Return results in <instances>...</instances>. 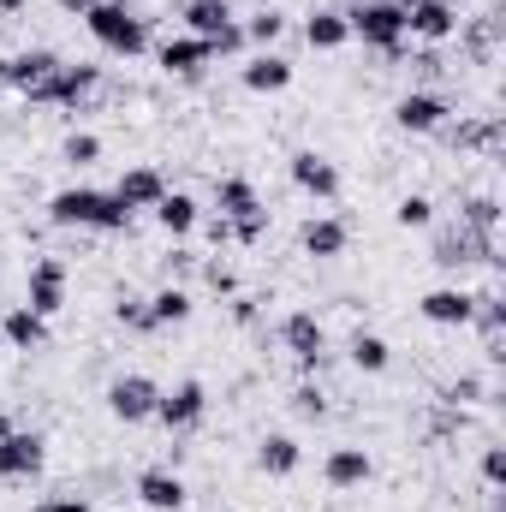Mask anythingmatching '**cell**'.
<instances>
[{
    "label": "cell",
    "instance_id": "6da1fadb",
    "mask_svg": "<svg viewBox=\"0 0 506 512\" xmlns=\"http://www.w3.org/2000/svg\"><path fill=\"white\" fill-rule=\"evenodd\" d=\"M48 221L54 227H90V233H126L131 209L114 191H96V185H66L48 197Z\"/></svg>",
    "mask_w": 506,
    "mask_h": 512
},
{
    "label": "cell",
    "instance_id": "7a4b0ae2",
    "mask_svg": "<svg viewBox=\"0 0 506 512\" xmlns=\"http://www.w3.org/2000/svg\"><path fill=\"white\" fill-rule=\"evenodd\" d=\"M346 30H352L358 42L381 48L387 60L405 54V6H399V0H358V6L346 12Z\"/></svg>",
    "mask_w": 506,
    "mask_h": 512
},
{
    "label": "cell",
    "instance_id": "3957f363",
    "mask_svg": "<svg viewBox=\"0 0 506 512\" xmlns=\"http://www.w3.org/2000/svg\"><path fill=\"white\" fill-rule=\"evenodd\" d=\"M84 24H90V36H96L108 54H126V60H131V54H143V48H149V24L131 12L126 0H96V6L84 12Z\"/></svg>",
    "mask_w": 506,
    "mask_h": 512
},
{
    "label": "cell",
    "instance_id": "277c9868",
    "mask_svg": "<svg viewBox=\"0 0 506 512\" xmlns=\"http://www.w3.org/2000/svg\"><path fill=\"white\" fill-rule=\"evenodd\" d=\"M215 209H221V221H233V239L239 245H256L268 233V209H262L251 179H221L215 185Z\"/></svg>",
    "mask_w": 506,
    "mask_h": 512
},
{
    "label": "cell",
    "instance_id": "5b68a950",
    "mask_svg": "<svg viewBox=\"0 0 506 512\" xmlns=\"http://www.w3.org/2000/svg\"><path fill=\"white\" fill-rule=\"evenodd\" d=\"M96 90H102V66L78 60V66H60V72H54L30 102H36V108H78V102H84V96H96Z\"/></svg>",
    "mask_w": 506,
    "mask_h": 512
},
{
    "label": "cell",
    "instance_id": "8992f818",
    "mask_svg": "<svg viewBox=\"0 0 506 512\" xmlns=\"http://www.w3.org/2000/svg\"><path fill=\"white\" fill-rule=\"evenodd\" d=\"M60 66H66V60H60L54 48H24V54H6V60H0V84H12V90L30 102V96H36Z\"/></svg>",
    "mask_w": 506,
    "mask_h": 512
},
{
    "label": "cell",
    "instance_id": "52a82bcc",
    "mask_svg": "<svg viewBox=\"0 0 506 512\" xmlns=\"http://www.w3.org/2000/svg\"><path fill=\"white\" fill-rule=\"evenodd\" d=\"M280 340H286V352L298 358V370H304V376H316V370H322V358H328V334H322V322H316L310 310H292V316L280 322Z\"/></svg>",
    "mask_w": 506,
    "mask_h": 512
},
{
    "label": "cell",
    "instance_id": "ba28073f",
    "mask_svg": "<svg viewBox=\"0 0 506 512\" xmlns=\"http://www.w3.org/2000/svg\"><path fill=\"white\" fill-rule=\"evenodd\" d=\"M447 96L441 90H405L399 102H393V126L399 131H411V137H423V131H441L447 126Z\"/></svg>",
    "mask_w": 506,
    "mask_h": 512
},
{
    "label": "cell",
    "instance_id": "9c48e42d",
    "mask_svg": "<svg viewBox=\"0 0 506 512\" xmlns=\"http://www.w3.org/2000/svg\"><path fill=\"white\" fill-rule=\"evenodd\" d=\"M155 399H161V387L149 382V376H114L108 382V411L120 417V423H149L155 417Z\"/></svg>",
    "mask_w": 506,
    "mask_h": 512
},
{
    "label": "cell",
    "instance_id": "30bf717a",
    "mask_svg": "<svg viewBox=\"0 0 506 512\" xmlns=\"http://www.w3.org/2000/svg\"><path fill=\"white\" fill-rule=\"evenodd\" d=\"M203 411H209L203 382H179L173 393H161V399H155V423H161V429H173V435L197 429V423H203Z\"/></svg>",
    "mask_w": 506,
    "mask_h": 512
},
{
    "label": "cell",
    "instance_id": "8fae6325",
    "mask_svg": "<svg viewBox=\"0 0 506 512\" xmlns=\"http://www.w3.org/2000/svg\"><path fill=\"white\" fill-rule=\"evenodd\" d=\"M417 316L435 322V328H471V316H477V292H465V286H435V292L417 298Z\"/></svg>",
    "mask_w": 506,
    "mask_h": 512
},
{
    "label": "cell",
    "instance_id": "7c38bea8",
    "mask_svg": "<svg viewBox=\"0 0 506 512\" xmlns=\"http://www.w3.org/2000/svg\"><path fill=\"white\" fill-rule=\"evenodd\" d=\"M399 6H405V36H417V42H447L459 30L453 0H399Z\"/></svg>",
    "mask_w": 506,
    "mask_h": 512
},
{
    "label": "cell",
    "instance_id": "4fadbf2b",
    "mask_svg": "<svg viewBox=\"0 0 506 512\" xmlns=\"http://www.w3.org/2000/svg\"><path fill=\"white\" fill-rule=\"evenodd\" d=\"M48 459V441L36 429H12L0 435V483H18V477H36Z\"/></svg>",
    "mask_w": 506,
    "mask_h": 512
},
{
    "label": "cell",
    "instance_id": "5bb4252c",
    "mask_svg": "<svg viewBox=\"0 0 506 512\" xmlns=\"http://www.w3.org/2000/svg\"><path fill=\"white\" fill-rule=\"evenodd\" d=\"M435 262H441V268H471V262H495V239L459 221V227H447V233L435 239Z\"/></svg>",
    "mask_w": 506,
    "mask_h": 512
},
{
    "label": "cell",
    "instance_id": "9a60e30c",
    "mask_svg": "<svg viewBox=\"0 0 506 512\" xmlns=\"http://www.w3.org/2000/svg\"><path fill=\"white\" fill-rule=\"evenodd\" d=\"M292 185H298L304 197H316V203H334V197H340V167H334L328 155H316V149H298V155H292Z\"/></svg>",
    "mask_w": 506,
    "mask_h": 512
},
{
    "label": "cell",
    "instance_id": "2e32d148",
    "mask_svg": "<svg viewBox=\"0 0 506 512\" xmlns=\"http://www.w3.org/2000/svg\"><path fill=\"white\" fill-rule=\"evenodd\" d=\"M30 310L36 316H60L66 310V262L60 256H42L30 268Z\"/></svg>",
    "mask_w": 506,
    "mask_h": 512
},
{
    "label": "cell",
    "instance_id": "e0dca14e",
    "mask_svg": "<svg viewBox=\"0 0 506 512\" xmlns=\"http://www.w3.org/2000/svg\"><path fill=\"white\" fill-rule=\"evenodd\" d=\"M137 501L149 512H179L191 501V489H185L179 471H143V477H137Z\"/></svg>",
    "mask_w": 506,
    "mask_h": 512
},
{
    "label": "cell",
    "instance_id": "ac0fdd59",
    "mask_svg": "<svg viewBox=\"0 0 506 512\" xmlns=\"http://www.w3.org/2000/svg\"><path fill=\"white\" fill-rule=\"evenodd\" d=\"M155 60H161V72H179V78H191V72H203V66L215 60V48H209L203 36H167V42L155 48Z\"/></svg>",
    "mask_w": 506,
    "mask_h": 512
},
{
    "label": "cell",
    "instance_id": "d6986e66",
    "mask_svg": "<svg viewBox=\"0 0 506 512\" xmlns=\"http://www.w3.org/2000/svg\"><path fill=\"white\" fill-rule=\"evenodd\" d=\"M370 453L364 447H334L328 459H322V477H328V489H364L370 483Z\"/></svg>",
    "mask_w": 506,
    "mask_h": 512
},
{
    "label": "cell",
    "instance_id": "ffe728a7",
    "mask_svg": "<svg viewBox=\"0 0 506 512\" xmlns=\"http://www.w3.org/2000/svg\"><path fill=\"white\" fill-rule=\"evenodd\" d=\"M346 221H334V215H316V221H304V233H298V245L304 256H316V262H334V256H346Z\"/></svg>",
    "mask_w": 506,
    "mask_h": 512
},
{
    "label": "cell",
    "instance_id": "44dd1931",
    "mask_svg": "<svg viewBox=\"0 0 506 512\" xmlns=\"http://www.w3.org/2000/svg\"><path fill=\"white\" fill-rule=\"evenodd\" d=\"M191 292L185 286H161L155 298H143V328H179V322H191Z\"/></svg>",
    "mask_w": 506,
    "mask_h": 512
},
{
    "label": "cell",
    "instance_id": "7402d4cb",
    "mask_svg": "<svg viewBox=\"0 0 506 512\" xmlns=\"http://www.w3.org/2000/svg\"><path fill=\"white\" fill-rule=\"evenodd\" d=\"M0 340L18 346V352H42V346H48V316H36L30 304H18V310H6V322H0Z\"/></svg>",
    "mask_w": 506,
    "mask_h": 512
},
{
    "label": "cell",
    "instance_id": "603a6c76",
    "mask_svg": "<svg viewBox=\"0 0 506 512\" xmlns=\"http://www.w3.org/2000/svg\"><path fill=\"white\" fill-rule=\"evenodd\" d=\"M227 24H239V18H233V0H185V36H203V42L215 48V36H221Z\"/></svg>",
    "mask_w": 506,
    "mask_h": 512
},
{
    "label": "cell",
    "instance_id": "cb8c5ba5",
    "mask_svg": "<svg viewBox=\"0 0 506 512\" xmlns=\"http://www.w3.org/2000/svg\"><path fill=\"white\" fill-rule=\"evenodd\" d=\"M149 215H155V227H161L167 239H185V233H191V227L203 221V209H197V197H185V191H167V197H161V203H155Z\"/></svg>",
    "mask_w": 506,
    "mask_h": 512
},
{
    "label": "cell",
    "instance_id": "d4e9b609",
    "mask_svg": "<svg viewBox=\"0 0 506 512\" xmlns=\"http://www.w3.org/2000/svg\"><path fill=\"white\" fill-rule=\"evenodd\" d=\"M114 197H120L126 209H155V203L167 197V179H161L155 167H131V173H120V185H114Z\"/></svg>",
    "mask_w": 506,
    "mask_h": 512
},
{
    "label": "cell",
    "instance_id": "484cf974",
    "mask_svg": "<svg viewBox=\"0 0 506 512\" xmlns=\"http://www.w3.org/2000/svg\"><path fill=\"white\" fill-rule=\"evenodd\" d=\"M292 84V60L286 54H256L251 66H245V90H256V96H274V90H286Z\"/></svg>",
    "mask_w": 506,
    "mask_h": 512
},
{
    "label": "cell",
    "instance_id": "4316f807",
    "mask_svg": "<svg viewBox=\"0 0 506 512\" xmlns=\"http://www.w3.org/2000/svg\"><path fill=\"white\" fill-rule=\"evenodd\" d=\"M304 42H310V48H322V54L346 48V42H352V30H346V12H334V6L310 12V18H304Z\"/></svg>",
    "mask_w": 506,
    "mask_h": 512
},
{
    "label": "cell",
    "instance_id": "83f0119b",
    "mask_svg": "<svg viewBox=\"0 0 506 512\" xmlns=\"http://www.w3.org/2000/svg\"><path fill=\"white\" fill-rule=\"evenodd\" d=\"M256 465H262L268 477H292V471L304 465V453H298V441H292V435H268V441L256 447Z\"/></svg>",
    "mask_w": 506,
    "mask_h": 512
},
{
    "label": "cell",
    "instance_id": "f1b7e54d",
    "mask_svg": "<svg viewBox=\"0 0 506 512\" xmlns=\"http://www.w3.org/2000/svg\"><path fill=\"white\" fill-rule=\"evenodd\" d=\"M352 364H358L364 376H381V370L393 364V346H387L381 334H352Z\"/></svg>",
    "mask_w": 506,
    "mask_h": 512
},
{
    "label": "cell",
    "instance_id": "f546056e",
    "mask_svg": "<svg viewBox=\"0 0 506 512\" xmlns=\"http://www.w3.org/2000/svg\"><path fill=\"white\" fill-rule=\"evenodd\" d=\"M280 30H286V12L280 6H256L251 18H245V42H256V48L280 42Z\"/></svg>",
    "mask_w": 506,
    "mask_h": 512
},
{
    "label": "cell",
    "instance_id": "4dcf8cb0",
    "mask_svg": "<svg viewBox=\"0 0 506 512\" xmlns=\"http://www.w3.org/2000/svg\"><path fill=\"white\" fill-rule=\"evenodd\" d=\"M393 221H399L405 233H429V227H435V203H429L423 191H411V197H399V209H393Z\"/></svg>",
    "mask_w": 506,
    "mask_h": 512
},
{
    "label": "cell",
    "instance_id": "1f68e13d",
    "mask_svg": "<svg viewBox=\"0 0 506 512\" xmlns=\"http://www.w3.org/2000/svg\"><path fill=\"white\" fill-rule=\"evenodd\" d=\"M459 221H465V227H477V233H489V239H495V227H501V203H495V197H489V191H483V197H471V203H465V209H459Z\"/></svg>",
    "mask_w": 506,
    "mask_h": 512
},
{
    "label": "cell",
    "instance_id": "d6a6232c",
    "mask_svg": "<svg viewBox=\"0 0 506 512\" xmlns=\"http://www.w3.org/2000/svg\"><path fill=\"white\" fill-rule=\"evenodd\" d=\"M60 155H66L72 167H90V161L102 155V137H96V131H72V137L60 143Z\"/></svg>",
    "mask_w": 506,
    "mask_h": 512
},
{
    "label": "cell",
    "instance_id": "836d02e7",
    "mask_svg": "<svg viewBox=\"0 0 506 512\" xmlns=\"http://www.w3.org/2000/svg\"><path fill=\"white\" fill-rule=\"evenodd\" d=\"M292 411H298V417H322V411H328V399H322V387H298V393H292Z\"/></svg>",
    "mask_w": 506,
    "mask_h": 512
},
{
    "label": "cell",
    "instance_id": "e575fe53",
    "mask_svg": "<svg viewBox=\"0 0 506 512\" xmlns=\"http://www.w3.org/2000/svg\"><path fill=\"white\" fill-rule=\"evenodd\" d=\"M203 280H209V292H221V298H233V292H239L233 268H221V262H203Z\"/></svg>",
    "mask_w": 506,
    "mask_h": 512
},
{
    "label": "cell",
    "instance_id": "d590c367",
    "mask_svg": "<svg viewBox=\"0 0 506 512\" xmlns=\"http://www.w3.org/2000/svg\"><path fill=\"white\" fill-rule=\"evenodd\" d=\"M483 483H489V489H501V483H506V453H501V447H489V453H483Z\"/></svg>",
    "mask_w": 506,
    "mask_h": 512
},
{
    "label": "cell",
    "instance_id": "8d00e7d4",
    "mask_svg": "<svg viewBox=\"0 0 506 512\" xmlns=\"http://www.w3.org/2000/svg\"><path fill=\"white\" fill-rule=\"evenodd\" d=\"M114 316H120L126 328H143V298H131V292H120V298H114Z\"/></svg>",
    "mask_w": 506,
    "mask_h": 512
},
{
    "label": "cell",
    "instance_id": "74e56055",
    "mask_svg": "<svg viewBox=\"0 0 506 512\" xmlns=\"http://www.w3.org/2000/svg\"><path fill=\"white\" fill-rule=\"evenodd\" d=\"M36 512H96V507H90L84 495H54V501H42Z\"/></svg>",
    "mask_w": 506,
    "mask_h": 512
},
{
    "label": "cell",
    "instance_id": "f35d334b",
    "mask_svg": "<svg viewBox=\"0 0 506 512\" xmlns=\"http://www.w3.org/2000/svg\"><path fill=\"white\" fill-rule=\"evenodd\" d=\"M477 393H483V382H477V376H459V382L447 387V399H453V405H465V399H477Z\"/></svg>",
    "mask_w": 506,
    "mask_h": 512
},
{
    "label": "cell",
    "instance_id": "ab89813d",
    "mask_svg": "<svg viewBox=\"0 0 506 512\" xmlns=\"http://www.w3.org/2000/svg\"><path fill=\"white\" fill-rule=\"evenodd\" d=\"M233 322H256V298H245V292H233Z\"/></svg>",
    "mask_w": 506,
    "mask_h": 512
},
{
    "label": "cell",
    "instance_id": "60d3db41",
    "mask_svg": "<svg viewBox=\"0 0 506 512\" xmlns=\"http://www.w3.org/2000/svg\"><path fill=\"white\" fill-rule=\"evenodd\" d=\"M185 268H197V256H191V251H173V256H167V274H185Z\"/></svg>",
    "mask_w": 506,
    "mask_h": 512
},
{
    "label": "cell",
    "instance_id": "b9f144b4",
    "mask_svg": "<svg viewBox=\"0 0 506 512\" xmlns=\"http://www.w3.org/2000/svg\"><path fill=\"white\" fill-rule=\"evenodd\" d=\"M54 6H60V12H72V18H84V12H90L96 0H54Z\"/></svg>",
    "mask_w": 506,
    "mask_h": 512
},
{
    "label": "cell",
    "instance_id": "7bdbcfd3",
    "mask_svg": "<svg viewBox=\"0 0 506 512\" xmlns=\"http://www.w3.org/2000/svg\"><path fill=\"white\" fill-rule=\"evenodd\" d=\"M0 12H24V0H0Z\"/></svg>",
    "mask_w": 506,
    "mask_h": 512
},
{
    "label": "cell",
    "instance_id": "ee69618b",
    "mask_svg": "<svg viewBox=\"0 0 506 512\" xmlns=\"http://www.w3.org/2000/svg\"><path fill=\"white\" fill-rule=\"evenodd\" d=\"M0 435H12V417H6V411H0Z\"/></svg>",
    "mask_w": 506,
    "mask_h": 512
},
{
    "label": "cell",
    "instance_id": "f6af8a7d",
    "mask_svg": "<svg viewBox=\"0 0 506 512\" xmlns=\"http://www.w3.org/2000/svg\"><path fill=\"white\" fill-rule=\"evenodd\" d=\"M0 346H6V340H0Z\"/></svg>",
    "mask_w": 506,
    "mask_h": 512
}]
</instances>
